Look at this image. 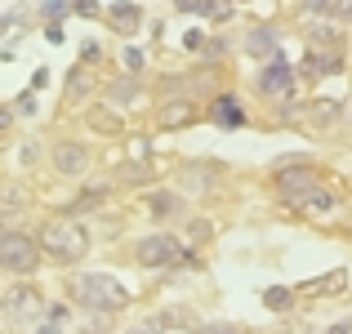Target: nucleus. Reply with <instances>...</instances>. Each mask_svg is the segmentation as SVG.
<instances>
[{"label": "nucleus", "instance_id": "1", "mask_svg": "<svg viewBox=\"0 0 352 334\" xmlns=\"http://www.w3.org/2000/svg\"><path fill=\"white\" fill-rule=\"evenodd\" d=\"M41 254H50L54 263H80V258L89 254V236L85 227H80L76 219H50L41 227Z\"/></svg>", "mask_w": 352, "mask_h": 334}, {"label": "nucleus", "instance_id": "2", "mask_svg": "<svg viewBox=\"0 0 352 334\" xmlns=\"http://www.w3.org/2000/svg\"><path fill=\"white\" fill-rule=\"evenodd\" d=\"M76 299L85 303V308H94V312H112V308L125 303V290H120L116 276H107V272H85L80 285H76Z\"/></svg>", "mask_w": 352, "mask_h": 334}, {"label": "nucleus", "instance_id": "3", "mask_svg": "<svg viewBox=\"0 0 352 334\" xmlns=\"http://www.w3.org/2000/svg\"><path fill=\"white\" fill-rule=\"evenodd\" d=\"M36 258H41V245H36L27 232H0V267L5 272H36Z\"/></svg>", "mask_w": 352, "mask_h": 334}, {"label": "nucleus", "instance_id": "4", "mask_svg": "<svg viewBox=\"0 0 352 334\" xmlns=\"http://www.w3.org/2000/svg\"><path fill=\"white\" fill-rule=\"evenodd\" d=\"M290 80H294V67H290V58L285 54H272V58L258 67V76H254V85H258V94H267V98H281V94H290Z\"/></svg>", "mask_w": 352, "mask_h": 334}, {"label": "nucleus", "instance_id": "5", "mask_svg": "<svg viewBox=\"0 0 352 334\" xmlns=\"http://www.w3.org/2000/svg\"><path fill=\"white\" fill-rule=\"evenodd\" d=\"M174 254H179V236H170V232H152V236H143L134 245V258L143 267H165L174 263Z\"/></svg>", "mask_w": 352, "mask_h": 334}, {"label": "nucleus", "instance_id": "6", "mask_svg": "<svg viewBox=\"0 0 352 334\" xmlns=\"http://www.w3.org/2000/svg\"><path fill=\"white\" fill-rule=\"evenodd\" d=\"M317 183H321V179H317V170H285V165L276 170V192L285 197V205H290V210H299V205H303V197H308Z\"/></svg>", "mask_w": 352, "mask_h": 334}, {"label": "nucleus", "instance_id": "7", "mask_svg": "<svg viewBox=\"0 0 352 334\" xmlns=\"http://www.w3.org/2000/svg\"><path fill=\"white\" fill-rule=\"evenodd\" d=\"M50 161H54V174H63V179H80L89 170V152L80 143H58Z\"/></svg>", "mask_w": 352, "mask_h": 334}, {"label": "nucleus", "instance_id": "8", "mask_svg": "<svg viewBox=\"0 0 352 334\" xmlns=\"http://www.w3.org/2000/svg\"><path fill=\"white\" fill-rule=\"evenodd\" d=\"M5 312L14 321H27V317H36V312H45V303H41V294H36L32 285H14V290L5 294Z\"/></svg>", "mask_w": 352, "mask_h": 334}, {"label": "nucleus", "instance_id": "9", "mask_svg": "<svg viewBox=\"0 0 352 334\" xmlns=\"http://www.w3.org/2000/svg\"><path fill=\"white\" fill-rule=\"evenodd\" d=\"M103 18H107V27H116L120 36H134L138 27H143V9L129 5V0H112V5L103 9Z\"/></svg>", "mask_w": 352, "mask_h": 334}, {"label": "nucleus", "instance_id": "10", "mask_svg": "<svg viewBox=\"0 0 352 334\" xmlns=\"http://www.w3.org/2000/svg\"><path fill=\"white\" fill-rule=\"evenodd\" d=\"M156 120H161V129H183V125L197 120V103H192V98H170Z\"/></svg>", "mask_w": 352, "mask_h": 334}, {"label": "nucleus", "instance_id": "11", "mask_svg": "<svg viewBox=\"0 0 352 334\" xmlns=\"http://www.w3.org/2000/svg\"><path fill=\"white\" fill-rule=\"evenodd\" d=\"M107 201V183H98V188H89V192H80V197H72L67 205H63V219H80V214H94L98 205Z\"/></svg>", "mask_w": 352, "mask_h": 334}, {"label": "nucleus", "instance_id": "12", "mask_svg": "<svg viewBox=\"0 0 352 334\" xmlns=\"http://www.w3.org/2000/svg\"><path fill=\"white\" fill-rule=\"evenodd\" d=\"M94 89H98V76L89 71V63H80V67L67 71V98H76V103H80V98H89Z\"/></svg>", "mask_w": 352, "mask_h": 334}, {"label": "nucleus", "instance_id": "13", "mask_svg": "<svg viewBox=\"0 0 352 334\" xmlns=\"http://www.w3.org/2000/svg\"><path fill=\"white\" fill-rule=\"evenodd\" d=\"M245 49H250V58H272L276 54V32L272 27H254V32L245 36Z\"/></svg>", "mask_w": 352, "mask_h": 334}, {"label": "nucleus", "instance_id": "14", "mask_svg": "<svg viewBox=\"0 0 352 334\" xmlns=\"http://www.w3.org/2000/svg\"><path fill=\"white\" fill-rule=\"evenodd\" d=\"M143 205H147L152 219H174V214H179V197H174V192H147Z\"/></svg>", "mask_w": 352, "mask_h": 334}, {"label": "nucleus", "instance_id": "15", "mask_svg": "<svg viewBox=\"0 0 352 334\" xmlns=\"http://www.w3.org/2000/svg\"><path fill=\"white\" fill-rule=\"evenodd\" d=\"M303 67H308V76H330V71H339V49H326V54L312 49L303 58Z\"/></svg>", "mask_w": 352, "mask_h": 334}, {"label": "nucleus", "instance_id": "16", "mask_svg": "<svg viewBox=\"0 0 352 334\" xmlns=\"http://www.w3.org/2000/svg\"><path fill=\"white\" fill-rule=\"evenodd\" d=\"M299 210H303V214H330V210H335V192H326V188L317 183V188L303 197V205H299Z\"/></svg>", "mask_w": 352, "mask_h": 334}, {"label": "nucleus", "instance_id": "17", "mask_svg": "<svg viewBox=\"0 0 352 334\" xmlns=\"http://www.w3.org/2000/svg\"><path fill=\"white\" fill-rule=\"evenodd\" d=\"M214 120H219V125H241V120H245V116H241V107H236V98H232V94H223V98H219V107H214Z\"/></svg>", "mask_w": 352, "mask_h": 334}, {"label": "nucleus", "instance_id": "18", "mask_svg": "<svg viewBox=\"0 0 352 334\" xmlns=\"http://www.w3.org/2000/svg\"><path fill=\"white\" fill-rule=\"evenodd\" d=\"M339 111H344V98H317V103H312V120L326 125V120L339 116Z\"/></svg>", "mask_w": 352, "mask_h": 334}, {"label": "nucleus", "instance_id": "19", "mask_svg": "<svg viewBox=\"0 0 352 334\" xmlns=\"http://www.w3.org/2000/svg\"><path fill=\"white\" fill-rule=\"evenodd\" d=\"M201 14H206L210 23H228V18H232V0H201Z\"/></svg>", "mask_w": 352, "mask_h": 334}, {"label": "nucleus", "instance_id": "20", "mask_svg": "<svg viewBox=\"0 0 352 334\" xmlns=\"http://www.w3.org/2000/svg\"><path fill=\"white\" fill-rule=\"evenodd\" d=\"M263 303H267L272 312H290V308H294V294H290V290H281V285H272V290L263 294Z\"/></svg>", "mask_w": 352, "mask_h": 334}, {"label": "nucleus", "instance_id": "21", "mask_svg": "<svg viewBox=\"0 0 352 334\" xmlns=\"http://www.w3.org/2000/svg\"><path fill=\"white\" fill-rule=\"evenodd\" d=\"M112 94H116V103H138V94H143V89H138L134 76H125V80H116V85H112Z\"/></svg>", "mask_w": 352, "mask_h": 334}, {"label": "nucleus", "instance_id": "22", "mask_svg": "<svg viewBox=\"0 0 352 334\" xmlns=\"http://www.w3.org/2000/svg\"><path fill=\"white\" fill-rule=\"evenodd\" d=\"M156 170H147V165H120V183H152Z\"/></svg>", "mask_w": 352, "mask_h": 334}, {"label": "nucleus", "instance_id": "23", "mask_svg": "<svg viewBox=\"0 0 352 334\" xmlns=\"http://www.w3.org/2000/svg\"><path fill=\"white\" fill-rule=\"evenodd\" d=\"M89 125H94V129H107V134H120V120L112 116V111H89Z\"/></svg>", "mask_w": 352, "mask_h": 334}, {"label": "nucleus", "instance_id": "24", "mask_svg": "<svg viewBox=\"0 0 352 334\" xmlns=\"http://www.w3.org/2000/svg\"><path fill=\"white\" fill-rule=\"evenodd\" d=\"M125 71H129V76L143 71V54H138V49H125Z\"/></svg>", "mask_w": 352, "mask_h": 334}, {"label": "nucleus", "instance_id": "25", "mask_svg": "<svg viewBox=\"0 0 352 334\" xmlns=\"http://www.w3.org/2000/svg\"><path fill=\"white\" fill-rule=\"evenodd\" d=\"M174 9L179 14H201V0H174Z\"/></svg>", "mask_w": 352, "mask_h": 334}, {"label": "nucleus", "instance_id": "26", "mask_svg": "<svg viewBox=\"0 0 352 334\" xmlns=\"http://www.w3.org/2000/svg\"><path fill=\"white\" fill-rule=\"evenodd\" d=\"M32 107H36V89H27V94L18 98V111H23V116H27V111H32Z\"/></svg>", "mask_w": 352, "mask_h": 334}, {"label": "nucleus", "instance_id": "27", "mask_svg": "<svg viewBox=\"0 0 352 334\" xmlns=\"http://www.w3.org/2000/svg\"><path fill=\"white\" fill-rule=\"evenodd\" d=\"M45 312H50L54 326H58V321H67V308H63V303H54V308H45Z\"/></svg>", "mask_w": 352, "mask_h": 334}, {"label": "nucleus", "instance_id": "28", "mask_svg": "<svg viewBox=\"0 0 352 334\" xmlns=\"http://www.w3.org/2000/svg\"><path fill=\"white\" fill-rule=\"evenodd\" d=\"M67 9V0H45V14H63Z\"/></svg>", "mask_w": 352, "mask_h": 334}, {"label": "nucleus", "instance_id": "29", "mask_svg": "<svg viewBox=\"0 0 352 334\" xmlns=\"http://www.w3.org/2000/svg\"><path fill=\"white\" fill-rule=\"evenodd\" d=\"M201 334H236V326H206Z\"/></svg>", "mask_w": 352, "mask_h": 334}, {"label": "nucleus", "instance_id": "30", "mask_svg": "<svg viewBox=\"0 0 352 334\" xmlns=\"http://www.w3.org/2000/svg\"><path fill=\"white\" fill-rule=\"evenodd\" d=\"M330 334H352V330H348V321H339V326H335V330H330Z\"/></svg>", "mask_w": 352, "mask_h": 334}, {"label": "nucleus", "instance_id": "31", "mask_svg": "<svg viewBox=\"0 0 352 334\" xmlns=\"http://www.w3.org/2000/svg\"><path fill=\"white\" fill-rule=\"evenodd\" d=\"M36 334H58V326H41V330H36Z\"/></svg>", "mask_w": 352, "mask_h": 334}, {"label": "nucleus", "instance_id": "32", "mask_svg": "<svg viewBox=\"0 0 352 334\" xmlns=\"http://www.w3.org/2000/svg\"><path fill=\"white\" fill-rule=\"evenodd\" d=\"M5 125H9V111H5V107H0V129H5Z\"/></svg>", "mask_w": 352, "mask_h": 334}]
</instances>
